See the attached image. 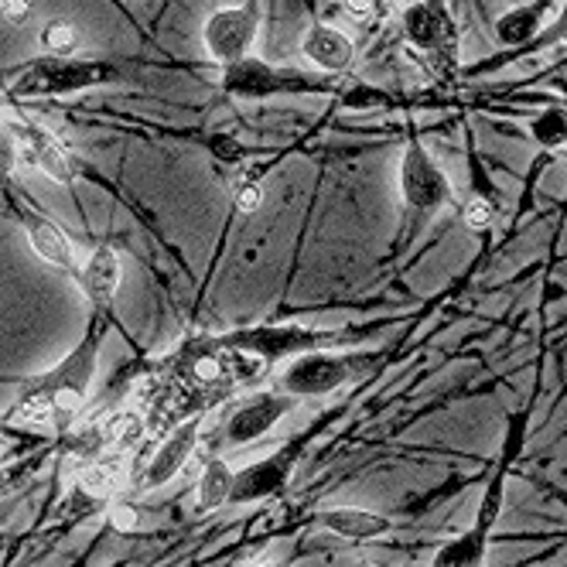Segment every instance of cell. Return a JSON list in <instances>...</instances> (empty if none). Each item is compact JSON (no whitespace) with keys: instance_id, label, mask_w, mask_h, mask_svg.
Masks as SVG:
<instances>
[{"instance_id":"obj_27","label":"cell","mask_w":567,"mask_h":567,"mask_svg":"<svg viewBox=\"0 0 567 567\" xmlns=\"http://www.w3.org/2000/svg\"><path fill=\"white\" fill-rule=\"evenodd\" d=\"M34 11V0H0V21H8L14 28L28 24Z\"/></svg>"},{"instance_id":"obj_33","label":"cell","mask_w":567,"mask_h":567,"mask_svg":"<svg viewBox=\"0 0 567 567\" xmlns=\"http://www.w3.org/2000/svg\"><path fill=\"white\" fill-rule=\"evenodd\" d=\"M359 567H383V564H373V560H367V564H359Z\"/></svg>"},{"instance_id":"obj_23","label":"cell","mask_w":567,"mask_h":567,"mask_svg":"<svg viewBox=\"0 0 567 567\" xmlns=\"http://www.w3.org/2000/svg\"><path fill=\"white\" fill-rule=\"evenodd\" d=\"M530 134L540 147L567 144V106H547L530 124Z\"/></svg>"},{"instance_id":"obj_9","label":"cell","mask_w":567,"mask_h":567,"mask_svg":"<svg viewBox=\"0 0 567 567\" xmlns=\"http://www.w3.org/2000/svg\"><path fill=\"white\" fill-rule=\"evenodd\" d=\"M223 90L243 100H260V96H274V93H298L308 90V79L280 72L274 65H267L264 59H239L223 65Z\"/></svg>"},{"instance_id":"obj_31","label":"cell","mask_w":567,"mask_h":567,"mask_svg":"<svg viewBox=\"0 0 567 567\" xmlns=\"http://www.w3.org/2000/svg\"><path fill=\"white\" fill-rule=\"evenodd\" d=\"M537 42L544 45H557V42H567V4L560 8V14L537 34Z\"/></svg>"},{"instance_id":"obj_3","label":"cell","mask_w":567,"mask_h":567,"mask_svg":"<svg viewBox=\"0 0 567 567\" xmlns=\"http://www.w3.org/2000/svg\"><path fill=\"white\" fill-rule=\"evenodd\" d=\"M106 79H110V69L100 62H75V59L49 55V59L28 62L11 79V93L14 96H69V93L100 86Z\"/></svg>"},{"instance_id":"obj_32","label":"cell","mask_w":567,"mask_h":567,"mask_svg":"<svg viewBox=\"0 0 567 567\" xmlns=\"http://www.w3.org/2000/svg\"><path fill=\"white\" fill-rule=\"evenodd\" d=\"M373 4H377V8H386V4H390V0H373Z\"/></svg>"},{"instance_id":"obj_30","label":"cell","mask_w":567,"mask_h":567,"mask_svg":"<svg viewBox=\"0 0 567 567\" xmlns=\"http://www.w3.org/2000/svg\"><path fill=\"white\" fill-rule=\"evenodd\" d=\"M377 11H380V8L373 4V0H342V14H346L349 21H355V24L373 21Z\"/></svg>"},{"instance_id":"obj_2","label":"cell","mask_w":567,"mask_h":567,"mask_svg":"<svg viewBox=\"0 0 567 567\" xmlns=\"http://www.w3.org/2000/svg\"><path fill=\"white\" fill-rule=\"evenodd\" d=\"M377 355H342L329 349H315L305 355H295L291 367L280 373V390L298 400L305 396H329L339 386H346L352 377H359Z\"/></svg>"},{"instance_id":"obj_21","label":"cell","mask_w":567,"mask_h":567,"mask_svg":"<svg viewBox=\"0 0 567 567\" xmlns=\"http://www.w3.org/2000/svg\"><path fill=\"white\" fill-rule=\"evenodd\" d=\"M103 431H106V444L110 449H131L137 444L144 434H147V414L137 411V408H127V411H116L110 421H103Z\"/></svg>"},{"instance_id":"obj_4","label":"cell","mask_w":567,"mask_h":567,"mask_svg":"<svg viewBox=\"0 0 567 567\" xmlns=\"http://www.w3.org/2000/svg\"><path fill=\"white\" fill-rule=\"evenodd\" d=\"M219 342L226 349H236L243 355L257 359L260 367H270L277 359H295L315 349H329L336 342H342L339 332H318V329H298V326H260V329H243L233 336H219Z\"/></svg>"},{"instance_id":"obj_34","label":"cell","mask_w":567,"mask_h":567,"mask_svg":"<svg viewBox=\"0 0 567 567\" xmlns=\"http://www.w3.org/2000/svg\"><path fill=\"white\" fill-rule=\"evenodd\" d=\"M254 567H277V564H270V560H264V564H254Z\"/></svg>"},{"instance_id":"obj_26","label":"cell","mask_w":567,"mask_h":567,"mask_svg":"<svg viewBox=\"0 0 567 567\" xmlns=\"http://www.w3.org/2000/svg\"><path fill=\"white\" fill-rule=\"evenodd\" d=\"M110 523L116 526L120 534H134L141 526V509L134 503H110Z\"/></svg>"},{"instance_id":"obj_1","label":"cell","mask_w":567,"mask_h":567,"mask_svg":"<svg viewBox=\"0 0 567 567\" xmlns=\"http://www.w3.org/2000/svg\"><path fill=\"white\" fill-rule=\"evenodd\" d=\"M110 326H113V311L93 308L90 326H86L83 339H79V346L59 362V367H52L49 373L31 377L21 386V400L11 411V421L59 424V427L69 424L79 414V408H83V400L93 386V377L100 367V349H103Z\"/></svg>"},{"instance_id":"obj_29","label":"cell","mask_w":567,"mask_h":567,"mask_svg":"<svg viewBox=\"0 0 567 567\" xmlns=\"http://www.w3.org/2000/svg\"><path fill=\"white\" fill-rule=\"evenodd\" d=\"M462 219H465L472 229H485V226L493 223V209H489V202H482V198H472V202H465Z\"/></svg>"},{"instance_id":"obj_13","label":"cell","mask_w":567,"mask_h":567,"mask_svg":"<svg viewBox=\"0 0 567 567\" xmlns=\"http://www.w3.org/2000/svg\"><path fill=\"white\" fill-rule=\"evenodd\" d=\"M75 277H79V288L86 291L93 308L113 311V298L120 291V280H124V264H120V254L113 247H106V243L96 247Z\"/></svg>"},{"instance_id":"obj_12","label":"cell","mask_w":567,"mask_h":567,"mask_svg":"<svg viewBox=\"0 0 567 567\" xmlns=\"http://www.w3.org/2000/svg\"><path fill=\"white\" fill-rule=\"evenodd\" d=\"M14 141H18V157L28 168L42 172L45 178H52L55 185H72V168L69 157L62 151V144L38 124H14L11 127Z\"/></svg>"},{"instance_id":"obj_10","label":"cell","mask_w":567,"mask_h":567,"mask_svg":"<svg viewBox=\"0 0 567 567\" xmlns=\"http://www.w3.org/2000/svg\"><path fill=\"white\" fill-rule=\"evenodd\" d=\"M298 396L291 393H257L250 400H243L239 408L229 414L226 421V444H250L257 437H264L277 421H284L291 411H295Z\"/></svg>"},{"instance_id":"obj_25","label":"cell","mask_w":567,"mask_h":567,"mask_svg":"<svg viewBox=\"0 0 567 567\" xmlns=\"http://www.w3.org/2000/svg\"><path fill=\"white\" fill-rule=\"evenodd\" d=\"M233 202H236V209H239L243 216L260 213V206H264V188H260V182H257V178H247V182H243V185L236 188Z\"/></svg>"},{"instance_id":"obj_14","label":"cell","mask_w":567,"mask_h":567,"mask_svg":"<svg viewBox=\"0 0 567 567\" xmlns=\"http://www.w3.org/2000/svg\"><path fill=\"white\" fill-rule=\"evenodd\" d=\"M315 519L326 526L329 534H336L342 540H352V544H367V540L386 537L393 530V523L383 513L359 509V506H332V509L315 513Z\"/></svg>"},{"instance_id":"obj_11","label":"cell","mask_w":567,"mask_h":567,"mask_svg":"<svg viewBox=\"0 0 567 567\" xmlns=\"http://www.w3.org/2000/svg\"><path fill=\"white\" fill-rule=\"evenodd\" d=\"M403 34L408 42L427 55H444L458 38L455 18L444 8V0H417L403 11Z\"/></svg>"},{"instance_id":"obj_22","label":"cell","mask_w":567,"mask_h":567,"mask_svg":"<svg viewBox=\"0 0 567 567\" xmlns=\"http://www.w3.org/2000/svg\"><path fill=\"white\" fill-rule=\"evenodd\" d=\"M503 496H506V465H499L496 475H493V482L485 485L482 506H478V516H475V526H472V530H478V534H485V537L493 534V526H496V519H499V513H503Z\"/></svg>"},{"instance_id":"obj_5","label":"cell","mask_w":567,"mask_h":567,"mask_svg":"<svg viewBox=\"0 0 567 567\" xmlns=\"http://www.w3.org/2000/svg\"><path fill=\"white\" fill-rule=\"evenodd\" d=\"M400 195L408 209L417 216H434L452 202V182L444 175L427 147L421 141H411L400 157Z\"/></svg>"},{"instance_id":"obj_24","label":"cell","mask_w":567,"mask_h":567,"mask_svg":"<svg viewBox=\"0 0 567 567\" xmlns=\"http://www.w3.org/2000/svg\"><path fill=\"white\" fill-rule=\"evenodd\" d=\"M42 45H45V52L55 55V59H72L75 49H79V31H75V24L65 21V18L49 21V24L42 28Z\"/></svg>"},{"instance_id":"obj_16","label":"cell","mask_w":567,"mask_h":567,"mask_svg":"<svg viewBox=\"0 0 567 567\" xmlns=\"http://www.w3.org/2000/svg\"><path fill=\"white\" fill-rule=\"evenodd\" d=\"M24 236L31 243V250L42 257L49 267L62 270V274H79V264H75V250L69 236L45 216H24Z\"/></svg>"},{"instance_id":"obj_28","label":"cell","mask_w":567,"mask_h":567,"mask_svg":"<svg viewBox=\"0 0 567 567\" xmlns=\"http://www.w3.org/2000/svg\"><path fill=\"white\" fill-rule=\"evenodd\" d=\"M14 161H18V141H14L11 127H0V182H8Z\"/></svg>"},{"instance_id":"obj_18","label":"cell","mask_w":567,"mask_h":567,"mask_svg":"<svg viewBox=\"0 0 567 567\" xmlns=\"http://www.w3.org/2000/svg\"><path fill=\"white\" fill-rule=\"evenodd\" d=\"M233 475L236 472L229 468V462L213 455L206 462V468H202V475H198V485H195V509L198 513L223 509L229 503V496H233Z\"/></svg>"},{"instance_id":"obj_19","label":"cell","mask_w":567,"mask_h":567,"mask_svg":"<svg viewBox=\"0 0 567 567\" xmlns=\"http://www.w3.org/2000/svg\"><path fill=\"white\" fill-rule=\"evenodd\" d=\"M544 14H547V0L530 8H516L509 14H503L496 21V34H499V45H526L544 31Z\"/></svg>"},{"instance_id":"obj_6","label":"cell","mask_w":567,"mask_h":567,"mask_svg":"<svg viewBox=\"0 0 567 567\" xmlns=\"http://www.w3.org/2000/svg\"><path fill=\"white\" fill-rule=\"evenodd\" d=\"M257 24H260V11L254 4L223 8V11L209 14L206 28H202V42H206V52L219 65H229V62L247 59L254 38H257Z\"/></svg>"},{"instance_id":"obj_7","label":"cell","mask_w":567,"mask_h":567,"mask_svg":"<svg viewBox=\"0 0 567 567\" xmlns=\"http://www.w3.org/2000/svg\"><path fill=\"white\" fill-rule=\"evenodd\" d=\"M198 434H202V417H198V414L188 417L185 424L172 427L168 437L154 449L151 462L141 468V475H137V482H134V485H137V493H157L161 485H168V482L188 465V458L195 455V449H198Z\"/></svg>"},{"instance_id":"obj_17","label":"cell","mask_w":567,"mask_h":567,"mask_svg":"<svg viewBox=\"0 0 567 567\" xmlns=\"http://www.w3.org/2000/svg\"><path fill=\"white\" fill-rule=\"evenodd\" d=\"M124 475H127L124 455H96L79 472V489L90 499H113L120 485H124Z\"/></svg>"},{"instance_id":"obj_8","label":"cell","mask_w":567,"mask_h":567,"mask_svg":"<svg viewBox=\"0 0 567 567\" xmlns=\"http://www.w3.org/2000/svg\"><path fill=\"white\" fill-rule=\"evenodd\" d=\"M295 458H298V452L291 449V444H280V449L270 452L267 458L243 465L233 475V496H229V503L243 506V503H260V499L277 496L284 485H288L291 472H295Z\"/></svg>"},{"instance_id":"obj_15","label":"cell","mask_w":567,"mask_h":567,"mask_svg":"<svg viewBox=\"0 0 567 567\" xmlns=\"http://www.w3.org/2000/svg\"><path fill=\"white\" fill-rule=\"evenodd\" d=\"M301 52L311 65L326 69V72H342L352 65L355 59V49H352V38L342 34L339 28H329V24H315L305 31L301 38Z\"/></svg>"},{"instance_id":"obj_20","label":"cell","mask_w":567,"mask_h":567,"mask_svg":"<svg viewBox=\"0 0 567 567\" xmlns=\"http://www.w3.org/2000/svg\"><path fill=\"white\" fill-rule=\"evenodd\" d=\"M485 547H489V537L478 534V530H465L462 537L449 540L434 554L431 567H482Z\"/></svg>"}]
</instances>
